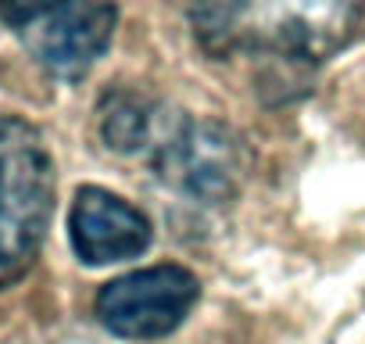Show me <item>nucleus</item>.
I'll return each mask as SVG.
<instances>
[{
  "mask_svg": "<svg viewBox=\"0 0 365 344\" xmlns=\"http://www.w3.org/2000/svg\"><path fill=\"white\" fill-rule=\"evenodd\" d=\"M101 136L111 151L147 161L165 187L201 205L233 201L251 168L240 133L140 93H115L104 101Z\"/></svg>",
  "mask_w": 365,
  "mask_h": 344,
  "instance_id": "nucleus-1",
  "label": "nucleus"
},
{
  "mask_svg": "<svg viewBox=\"0 0 365 344\" xmlns=\"http://www.w3.org/2000/svg\"><path fill=\"white\" fill-rule=\"evenodd\" d=\"M190 19L212 54L322 65L354 40L361 0H194Z\"/></svg>",
  "mask_w": 365,
  "mask_h": 344,
  "instance_id": "nucleus-2",
  "label": "nucleus"
},
{
  "mask_svg": "<svg viewBox=\"0 0 365 344\" xmlns=\"http://www.w3.org/2000/svg\"><path fill=\"white\" fill-rule=\"evenodd\" d=\"M54 158L36 126L0 115V290L19 283L47 237L54 212Z\"/></svg>",
  "mask_w": 365,
  "mask_h": 344,
  "instance_id": "nucleus-3",
  "label": "nucleus"
},
{
  "mask_svg": "<svg viewBox=\"0 0 365 344\" xmlns=\"http://www.w3.org/2000/svg\"><path fill=\"white\" fill-rule=\"evenodd\" d=\"M0 19L58 79H83L111 47L118 8L111 0H0Z\"/></svg>",
  "mask_w": 365,
  "mask_h": 344,
  "instance_id": "nucleus-4",
  "label": "nucleus"
},
{
  "mask_svg": "<svg viewBox=\"0 0 365 344\" xmlns=\"http://www.w3.org/2000/svg\"><path fill=\"white\" fill-rule=\"evenodd\" d=\"M201 298V283L182 265H147L104 283L93 298L101 326L125 340L168 337Z\"/></svg>",
  "mask_w": 365,
  "mask_h": 344,
  "instance_id": "nucleus-5",
  "label": "nucleus"
},
{
  "mask_svg": "<svg viewBox=\"0 0 365 344\" xmlns=\"http://www.w3.org/2000/svg\"><path fill=\"white\" fill-rule=\"evenodd\" d=\"M72 251L86 265H111L150 248V219L104 187H83L68 212Z\"/></svg>",
  "mask_w": 365,
  "mask_h": 344,
  "instance_id": "nucleus-6",
  "label": "nucleus"
},
{
  "mask_svg": "<svg viewBox=\"0 0 365 344\" xmlns=\"http://www.w3.org/2000/svg\"><path fill=\"white\" fill-rule=\"evenodd\" d=\"M40 344H93L86 337H54V340H40Z\"/></svg>",
  "mask_w": 365,
  "mask_h": 344,
  "instance_id": "nucleus-7",
  "label": "nucleus"
}]
</instances>
